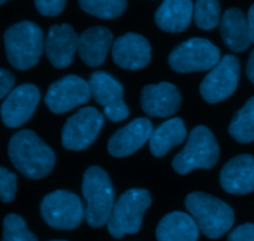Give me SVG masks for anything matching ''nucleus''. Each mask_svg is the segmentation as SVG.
Here are the masks:
<instances>
[{
	"mask_svg": "<svg viewBox=\"0 0 254 241\" xmlns=\"http://www.w3.org/2000/svg\"><path fill=\"white\" fill-rule=\"evenodd\" d=\"M10 161L29 180H41L55 167L56 156L34 131L20 130L11 136L7 145Z\"/></svg>",
	"mask_w": 254,
	"mask_h": 241,
	"instance_id": "1",
	"label": "nucleus"
},
{
	"mask_svg": "<svg viewBox=\"0 0 254 241\" xmlns=\"http://www.w3.org/2000/svg\"><path fill=\"white\" fill-rule=\"evenodd\" d=\"M5 52L9 63L19 71L36 66L45 51L44 32L32 21L11 25L4 34Z\"/></svg>",
	"mask_w": 254,
	"mask_h": 241,
	"instance_id": "2",
	"label": "nucleus"
},
{
	"mask_svg": "<svg viewBox=\"0 0 254 241\" xmlns=\"http://www.w3.org/2000/svg\"><path fill=\"white\" fill-rule=\"evenodd\" d=\"M185 207L200 232L210 239H220L235 223L232 208L223 200L206 193H190L185 199Z\"/></svg>",
	"mask_w": 254,
	"mask_h": 241,
	"instance_id": "3",
	"label": "nucleus"
},
{
	"mask_svg": "<svg viewBox=\"0 0 254 241\" xmlns=\"http://www.w3.org/2000/svg\"><path fill=\"white\" fill-rule=\"evenodd\" d=\"M82 193L87 203V223L92 228L106 225L116 204V193L108 173L98 166L89 167L83 175Z\"/></svg>",
	"mask_w": 254,
	"mask_h": 241,
	"instance_id": "4",
	"label": "nucleus"
},
{
	"mask_svg": "<svg viewBox=\"0 0 254 241\" xmlns=\"http://www.w3.org/2000/svg\"><path fill=\"white\" fill-rule=\"evenodd\" d=\"M220 158V147L215 135L206 126H196L191 130L185 147L174 157L173 168L179 175H188L191 171L210 170Z\"/></svg>",
	"mask_w": 254,
	"mask_h": 241,
	"instance_id": "5",
	"label": "nucleus"
},
{
	"mask_svg": "<svg viewBox=\"0 0 254 241\" xmlns=\"http://www.w3.org/2000/svg\"><path fill=\"white\" fill-rule=\"evenodd\" d=\"M150 204L151 195L146 190L133 188L127 191L114 204L107 223L109 234L116 239L127 234H136L141 228L144 213Z\"/></svg>",
	"mask_w": 254,
	"mask_h": 241,
	"instance_id": "6",
	"label": "nucleus"
},
{
	"mask_svg": "<svg viewBox=\"0 0 254 241\" xmlns=\"http://www.w3.org/2000/svg\"><path fill=\"white\" fill-rule=\"evenodd\" d=\"M221 59V51L211 41L193 37L175 47L169 54L168 62L179 73L211 71Z\"/></svg>",
	"mask_w": 254,
	"mask_h": 241,
	"instance_id": "7",
	"label": "nucleus"
},
{
	"mask_svg": "<svg viewBox=\"0 0 254 241\" xmlns=\"http://www.w3.org/2000/svg\"><path fill=\"white\" fill-rule=\"evenodd\" d=\"M42 219L59 230L76 229L86 217L82 200L69 191H55L42 199L40 205Z\"/></svg>",
	"mask_w": 254,
	"mask_h": 241,
	"instance_id": "8",
	"label": "nucleus"
},
{
	"mask_svg": "<svg viewBox=\"0 0 254 241\" xmlns=\"http://www.w3.org/2000/svg\"><path fill=\"white\" fill-rule=\"evenodd\" d=\"M241 64L233 54H226L207 73L200 86V93L207 103L215 104L232 96L240 81Z\"/></svg>",
	"mask_w": 254,
	"mask_h": 241,
	"instance_id": "9",
	"label": "nucleus"
},
{
	"mask_svg": "<svg viewBox=\"0 0 254 241\" xmlns=\"http://www.w3.org/2000/svg\"><path fill=\"white\" fill-rule=\"evenodd\" d=\"M104 124V118L96 108L86 106L77 111L62 129V145L71 151H81L96 141Z\"/></svg>",
	"mask_w": 254,
	"mask_h": 241,
	"instance_id": "10",
	"label": "nucleus"
},
{
	"mask_svg": "<svg viewBox=\"0 0 254 241\" xmlns=\"http://www.w3.org/2000/svg\"><path fill=\"white\" fill-rule=\"evenodd\" d=\"M91 96L88 82L78 76L69 74L50 86L45 96V103L52 113L64 114L86 104Z\"/></svg>",
	"mask_w": 254,
	"mask_h": 241,
	"instance_id": "11",
	"label": "nucleus"
},
{
	"mask_svg": "<svg viewBox=\"0 0 254 241\" xmlns=\"http://www.w3.org/2000/svg\"><path fill=\"white\" fill-rule=\"evenodd\" d=\"M40 101V91L31 83L12 89L0 106L1 120L7 128H19L29 121Z\"/></svg>",
	"mask_w": 254,
	"mask_h": 241,
	"instance_id": "12",
	"label": "nucleus"
},
{
	"mask_svg": "<svg viewBox=\"0 0 254 241\" xmlns=\"http://www.w3.org/2000/svg\"><path fill=\"white\" fill-rule=\"evenodd\" d=\"M112 57L117 66L129 71H138L150 62L151 46L141 35L128 32L113 42Z\"/></svg>",
	"mask_w": 254,
	"mask_h": 241,
	"instance_id": "13",
	"label": "nucleus"
},
{
	"mask_svg": "<svg viewBox=\"0 0 254 241\" xmlns=\"http://www.w3.org/2000/svg\"><path fill=\"white\" fill-rule=\"evenodd\" d=\"M79 36L68 24L54 25L50 27L45 39V52L55 68H66L73 61L78 51Z\"/></svg>",
	"mask_w": 254,
	"mask_h": 241,
	"instance_id": "14",
	"label": "nucleus"
},
{
	"mask_svg": "<svg viewBox=\"0 0 254 241\" xmlns=\"http://www.w3.org/2000/svg\"><path fill=\"white\" fill-rule=\"evenodd\" d=\"M140 104L148 115L168 118L174 115L181 105V94L174 84L161 82L149 84L141 91Z\"/></svg>",
	"mask_w": 254,
	"mask_h": 241,
	"instance_id": "15",
	"label": "nucleus"
},
{
	"mask_svg": "<svg viewBox=\"0 0 254 241\" xmlns=\"http://www.w3.org/2000/svg\"><path fill=\"white\" fill-rule=\"evenodd\" d=\"M153 124L145 118L134 119L133 121L119 129L108 141V152L114 157H127L138 151L144 144L150 140Z\"/></svg>",
	"mask_w": 254,
	"mask_h": 241,
	"instance_id": "16",
	"label": "nucleus"
},
{
	"mask_svg": "<svg viewBox=\"0 0 254 241\" xmlns=\"http://www.w3.org/2000/svg\"><path fill=\"white\" fill-rule=\"evenodd\" d=\"M223 190L231 194H250L254 191V157L238 155L231 158L220 173Z\"/></svg>",
	"mask_w": 254,
	"mask_h": 241,
	"instance_id": "17",
	"label": "nucleus"
},
{
	"mask_svg": "<svg viewBox=\"0 0 254 241\" xmlns=\"http://www.w3.org/2000/svg\"><path fill=\"white\" fill-rule=\"evenodd\" d=\"M113 42L111 30L104 26L89 27L79 35L78 54L87 66L98 67L106 59Z\"/></svg>",
	"mask_w": 254,
	"mask_h": 241,
	"instance_id": "18",
	"label": "nucleus"
},
{
	"mask_svg": "<svg viewBox=\"0 0 254 241\" xmlns=\"http://www.w3.org/2000/svg\"><path fill=\"white\" fill-rule=\"evenodd\" d=\"M220 31L226 46L233 52L246 51L252 44L248 20L238 7H230L223 12Z\"/></svg>",
	"mask_w": 254,
	"mask_h": 241,
	"instance_id": "19",
	"label": "nucleus"
},
{
	"mask_svg": "<svg viewBox=\"0 0 254 241\" xmlns=\"http://www.w3.org/2000/svg\"><path fill=\"white\" fill-rule=\"evenodd\" d=\"M193 17L192 0H164L155 12V24L165 32H183Z\"/></svg>",
	"mask_w": 254,
	"mask_h": 241,
	"instance_id": "20",
	"label": "nucleus"
},
{
	"mask_svg": "<svg viewBox=\"0 0 254 241\" xmlns=\"http://www.w3.org/2000/svg\"><path fill=\"white\" fill-rule=\"evenodd\" d=\"M197 224L190 214L173 212L165 215L156 228L158 241H197Z\"/></svg>",
	"mask_w": 254,
	"mask_h": 241,
	"instance_id": "21",
	"label": "nucleus"
},
{
	"mask_svg": "<svg viewBox=\"0 0 254 241\" xmlns=\"http://www.w3.org/2000/svg\"><path fill=\"white\" fill-rule=\"evenodd\" d=\"M188 136L185 123L181 118H174L165 121L153 131L149 140L150 152L155 157H163L175 146L185 141Z\"/></svg>",
	"mask_w": 254,
	"mask_h": 241,
	"instance_id": "22",
	"label": "nucleus"
},
{
	"mask_svg": "<svg viewBox=\"0 0 254 241\" xmlns=\"http://www.w3.org/2000/svg\"><path fill=\"white\" fill-rule=\"evenodd\" d=\"M91 94L98 105L106 106L123 99L124 89L121 82L104 71H96L88 79Z\"/></svg>",
	"mask_w": 254,
	"mask_h": 241,
	"instance_id": "23",
	"label": "nucleus"
},
{
	"mask_svg": "<svg viewBox=\"0 0 254 241\" xmlns=\"http://www.w3.org/2000/svg\"><path fill=\"white\" fill-rule=\"evenodd\" d=\"M231 136L238 143L250 144L254 141V96L233 116L228 128Z\"/></svg>",
	"mask_w": 254,
	"mask_h": 241,
	"instance_id": "24",
	"label": "nucleus"
},
{
	"mask_svg": "<svg viewBox=\"0 0 254 241\" xmlns=\"http://www.w3.org/2000/svg\"><path fill=\"white\" fill-rule=\"evenodd\" d=\"M128 0H78L84 12L98 19L112 20L121 16L127 9Z\"/></svg>",
	"mask_w": 254,
	"mask_h": 241,
	"instance_id": "25",
	"label": "nucleus"
},
{
	"mask_svg": "<svg viewBox=\"0 0 254 241\" xmlns=\"http://www.w3.org/2000/svg\"><path fill=\"white\" fill-rule=\"evenodd\" d=\"M193 20L198 29L212 30L221 24L220 0H196L193 4Z\"/></svg>",
	"mask_w": 254,
	"mask_h": 241,
	"instance_id": "26",
	"label": "nucleus"
},
{
	"mask_svg": "<svg viewBox=\"0 0 254 241\" xmlns=\"http://www.w3.org/2000/svg\"><path fill=\"white\" fill-rule=\"evenodd\" d=\"M1 241H39L20 215L7 214L2 222Z\"/></svg>",
	"mask_w": 254,
	"mask_h": 241,
	"instance_id": "27",
	"label": "nucleus"
},
{
	"mask_svg": "<svg viewBox=\"0 0 254 241\" xmlns=\"http://www.w3.org/2000/svg\"><path fill=\"white\" fill-rule=\"evenodd\" d=\"M16 181L15 173L0 166V200L4 203L12 202L16 194Z\"/></svg>",
	"mask_w": 254,
	"mask_h": 241,
	"instance_id": "28",
	"label": "nucleus"
},
{
	"mask_svg": "<svg viewBox=\"0 0 254 241\" xmlns=\"http://www.w3.org/2000/svg\"><path fill=\"white\" fill-rule=\"evenodd\" d=\"M67 0H35L37 11L44 16H57L66 7Z\"/></svg>",
	"mask_w": 254,
	"mask_h": 241,
	"instance_id": "29",
	"label": "nucleus"
},
{
	"mask_svg": "<svg viewBox=\"0 0 254 241\" xmlns=\"http://www.w3.org/2000/svg\"><path fill=\"white\" fill-rule=\"evenodd\" d=\"M129 108L123 99L121 100H116L113 103L108 104L104 106V115L108 118V120L113 121V123H118V121L126 120L129 116Z\"/></svg>",
	"mask_w": 254,
	"mask_h": 241,
	"instance_id": "30",
	"label": "nucleus"
},
{
	"mask_svg": "<svg viewBox=\"0 0 254 241\" xmlns=\"http://www.w3.org/2000/svg\"><path fill=\"white\" fill-rule=\"evenodd\" d=\"M227 241H254V224L247 223L233 229L227 237Z\"/></svg>",
	"mask_w": 254,
	"mask_h": 241,
	"instance_id": "31",
	"label": "nucleus"
},
{
	"mask_svg": "<svg viewBox=\"0 0 254 241\" xmlns=\"http://www.w3.org/2000/svg\"><path fill=\"white\" fill-rule=\"evenodd\" d=\"M15 84V77L10 71L0 68V99L6 98L7 94L12 91Z\"/></svg>",
	"mask_w": 254,
	"mask_h": 241,
	"instance_id": "32",
	"label": "nucleus"
},
{
	"mask_svg": "<svg viewBox=\"0 0 254 241\" xmlns=\"http://www.w3.org/2000/svg\"><path fill=\"white\" fill-rule=\"evenodd\" d=\"M247 77L251 82L254 84V49L251 53L250 59L247 63Z\"/></svg>",
	"mask_w": 254,
	"mask_h": 241,
	"instance_id": "33",
	"label": "nucleus"
},
{
	"mask_svg": "<svg viewBox=\"0 0 254 241\" xmlns=\"http://www.w3.org/2000/svg\"><path fill=\"white\" fill-rule=\"evenodd\" d=\"M248 25H250V31H251V39H252V42L254 44V4L250 7L247 15Z\"/></svg>",
	"mask_w": 254,
	"mask_h": 241,
	"instance_id": "34",
	"label": "nucleus"
},
{
	"mask_svg": "<svg viewBox=\"0 0 254 241\" xmlns=\"http://www.w3.org/2000/svg\"><path fill=\"white\" fill-rule=\"evenodd\" d=\"M6 1H9V0H0V5H2L4 2H6Z\"/></svg>",
	"mask_w": 254,
	"mask_h": 241,
	"instance_id": "35",
	"label": "nucleus"
},
{
	"mask_svg": "<svg viewBox=\"0 0 254 241\" xmlns=\"http://www.w3.org/2000/svg\"><path fill=\"white\" fill-rule=\"evenodd\" d=\"M52 241H66V240H52Z\"/></svg>",
	"mask_w": 254,
	"mask_h": 241,
	"instance_id": "36",
	"label": "nucleus"
}]
</instances>
